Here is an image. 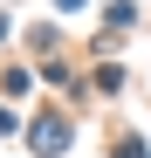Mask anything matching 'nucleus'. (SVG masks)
I'll list each match as a JSON object with an SVG mask.
<instances>
[{"mask_svg": "<svg viewBox=\"0 0 151 158\" xmlns=\"http://www.w3.org/2000/svg\"><path fill=\"white\" fill-rule=\"evenodd\" d=\"M62 144H69L62 124H41V131H35V151H62Z\"/></svg>", "mask_w": 151, "mask_h": 158, "instance_id": "f257e3e1", "label": "nucleus"}, {"mask_svg": "<svg viewBox=\"0 0 151 158\" xmlns=\"http://www.w3.org/2000/svg\"><path fill=\"white\" fill-rule=\"evenodd\" d=\"M62 7H83V0H62Z\"/></svg>", "mask_w": 151, "mask_h": 158, "instance_id": "f03ea898", "label": "nucleus"}]
</instances>
